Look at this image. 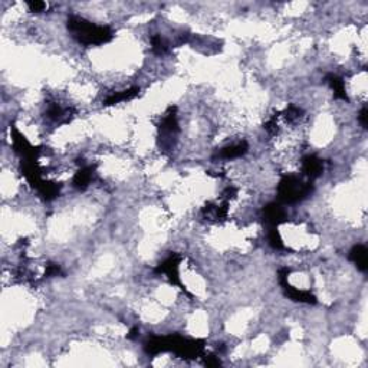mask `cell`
I'll use <instances>...</instances> for the list:
<instances>
[{
  "instance_id": "52a82bcc",
  "label": "cell",
  "mask_w": 368,
  "mask_h": 368,
  "mask_svg": "<svg viewBox=\"0 0 368 368\" xmlns=\"http://www.w3.org/2000/svg\"><path fill=\"white\" fill-rule=\"evenodd\" d=\"M140 92V89L134 87V88L127 89V91H122V92H117V94H112L107 99H105V105H115L124 102V101H131L133 98H136Z\"/></svg>"
},
{
  "instance_id": "8992f818",
  "label": "cell",
  "mask_w": 368,
  "mask_h": 368,
  "mask_svg": "<svg viewBox=\"0 0 368 368\" xmlns=\"http://www.w3.org/2000/svg\"><path fill=\"white\" fill-rule=\"evenodd\" d=\"M350 260L357 265L361 271H367V248L362 245H357L350 252Z\"/></svg>"
},
{
  "instance_id": "5bb4252c",
  "label": "cell",
  "mask_w": 368,
  "mask_h": 368,
  "mask_svg": "<svg viewBox=\"0 0 368 368\" xmlns=\"http://www.w3.org/2000/svg\"><path fill=\"white\" fill-rule=\"evenodd\" d=\"M367 107H364L362 110L360 111V115H358V120H360L361 125L364 127V128H367L368 122H367Z\"/></svg>"
},
{
  "instance_id": "ba28073f",
  "label": "cell",
  "mask_w": 368,
  "mask_h": 368,
  "mask_svg": "<svg viewBox=\"0 0 368 368\" xmlns=\"http://www.w3.org/2000/svg\"><path fill=\"white\" fill-rule=\"evenodd\" d=\"M248 151V144L245 143V141H242V143H238V144L234 145H229V147H226L223 148L222 151H220V157H223V159H238V157H242L245 152Z\"/></svg>"
},
{
  "instance_id": "6da1fadb",
  "label": "cell",
  "mask_w": 368,
  "mask_h": 368,
  "mask_svg": "<svg viewBox=\"0 0 368 368\" xmlns=\"http://www.w3.org/2000/svg\"><path fill=\"white\" fill-rule=\"evenodd\" d=\"M68 29L73 33L80 43L87 46L104 45L112 39V31L107 26H96L82 17L72 16L68 19Z\"/></svg>"
},
{
  "instance_id": "4fadbf2b",
  "label": "cell",
  "mask_w": 368,
  "mask_h": 368,
  "mask_svg": "<svg viewBox=\"0 0 368 368\" xmlns=\"http://www.w3.org/2000/svg\"><path fill=\"white\" fill-rule=\"evenodd\" d=\"M28 6L31 9V12H43L46 9V3L45 2H28Z\"/></svg>"
},
{
  "instance_id": "277c9868",
  "label": "cell",
  "mask_w": 368,
  "mask_h": 368,
  "mask_svg": "<svg viewBox=\"0 0 368 368\" xmlns=\"http://www.w3.org/2000/svg\"><path fill=\"white\" fill-rule=\"evenodd\" d=\"M322 168H324L322 160H320L317 155H306L302 160V171L309 180L320 176L322 173Z\"/></svg>"
},
{
  "instance_id": "7c38bea8",
  "label": "cell",
  "mask_w": 368,
  "mask_h": 368,
  "mask_svg": "<svg viewBox=\"0 0 368 368\" xmlns=\"http://www.w3.org/2000/svg\"><path fill=\"white\" fill-rule=\"evenodd\" d=\"M269 243H271V246L275 249H283V242L280 239V234L279 232L276 230V227H272L271 229V232H269Z\"/></svg>"
},
{
  "instance_id": "30bf717a",
  "label": "cell",
  "mask_w": 368,
  "mask_h": 368,
  "mask_svg": "<svg viewBox=\"0 0 368 368\" xmlns=\"http://www.w3.org/2000/svg\"><path fill=\"white\" fill-rule=\"evenodd\" d=\"M92 178V170L91 167H82L73 177V186L80 190H84L85 187H88Z\"/></svg>"
},
{
  "instance_id": "7a4b0ae2",
  "label": "cell",
  "mask_w": 368,
  "mask_h": 368,
  "mask_svg": "<svg viewBox=\"0 0 368 368\" xmlns=\"http://www.w3.org/2000/svg\"><path fill=\"white\" fill-rule=\"evenodd\" d=\"M311 192H312L311 183H302L299 178L294 176L283 177L278 186L279 200L283 203H295L306 197Z\"/></svg>"
},
{
  "instance_id": "3957f363",
  "label": "cell",
  "mask_w": 368,
  "mask_h": 368,
  "mask_svg": "<svg viewBox=\"0 0 368 368\" xmlns=\"http://www.w3.org/2000/svg\"><path fill=\"white\" fill-rule=\"evenodd\" d=\"M180 260H181L180 256L171 255V256H168L163 264L157 266L155 272L167 275L168 279L171 280L174 285H178L180 288H183V285H181V282H180V276H178V265H180ZM184 291H186V289H184Z\"/></svg>"
},
{
  "instance_id": "5b68a950",
  "label": "cell",
  "mask_w": 368,
  "mask_h": 368,
  "mask_svg": "<svg viewBox=\"0 0 368 368\" xmlns=\"http://www.w3.org/2000/svg\"><path fill=\"white\" fill-rule=\"evenodd\" d=\"M264 216L266 223L271 224L272 227H276L278 224L282 223V222L285 220V212H283V208L280 207L279 204L271 203L269 206L265 207Z\"/></svg>"
},
{
  "instance_id": "8fae6325",
  "label": "cell",
  "mask_w": 368,
  "mask_h": 368,
  "mask_svg": "<svg viewBox=\"0 0 368 368\" xmlns=\"http://www.w3.org/2000/svg\"><path fill=\"white\" fill-rule=\"evenodd\" d=\"M151 45L152 50H154L155 54H159V55H163V54L167 52V45H166V42H164V39L161 38L160 35H155V36L152 38Z\"/></svg>"
},
{
  "instance_id": "9a60e30c",
  "label": "cell",
  "mask_w": 368,
  "mask_h": 368,
  "mask_svg": "<svg viewBox=\"0 0 368 368\" xmlns=\"http://www.w3.org/2000/svg\"><path fill=\"white\" fill-rule=\"evenodd\" d=\"M138 335H140V329H138V328H137V327H136V328H133V329H131V331H129L128 338H129V339H136V338H137V336H138Z\"/></svg>"
},
{
  "instance_id": "9c48e42d",
  "label": "cell",
  "mask_w": 368,
  "mask_h": 368,
  "mask_svg": "<svg viewBox=\"0 0 368 368\" xmlns=\"http://www.w3.org/2000/svg\"><path fill=\"white\" fill-rule=\"evenodd\" d=\"M327 82H328L329 87L334 91L335 98H339V99H343V101H348V96H347V92H345L344 81L341 80V78H338V76H335V75H328V76H327Z\"/></svg>"
}]
</instances>
